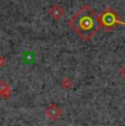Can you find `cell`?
Instances as JSON below:
<instances>
[{"label": "cell", "instance_id": "6da1fadb", "mask_svg": "<svg viewBox=\"0 0 125 126\" xmlns=\"http://www.w3.org/2000/svg\"><path fill=\"white\" fill-rule=\"evenodd\" d=\"M68 25L83 41H89L102 29L97 12L85 6L68 21Z\"/></svg>", "mask_w": 125, "mask_h": 126}, {"label": "cell", "instance_id": "7a4b0ae2", "mask_svg": "<svg viewBox=\"0 0 125 126\" xmlns=\"http://www.w3.org/2000/svg\"><path fill=\"white\" fill-rule=\"evenodd\" d=\"M99 20H100L102 29H104L107 32L112 31L117 24H123V25H125V22H123V21L120 19L117 12L113 8H111V7L107 8L100 14Z\"/></svg>", "mask_w": 125, "mask_h": 126}, {"label": "cell", "instance_id": "3957f363", "mask_svg": "<svg viewBox=\"0 0 125 126\" xmlns=\"http://www.w3.org/2000/svg\"><path fill=\"white\" fill-rule=\"evenodd\" d=\"M46 115L50 120H56L61 115V110H59V108L57 105H50L46 110Z\"/></svg>", "mask_w": 125, "mask_h": 126}, {"label": "cell", "instance_id": "277c9868", "mask_svg": "<svg viewBox=\"0 0 125 126\" xmlns=\"http://www.w3.org/2000/svg\"><path fill=\"white\" fill-rule=\"evenodd\" d=\"M62 9H59L58 7H56V8H54V9H52V11H50V14H52L53 16H54V18H56V19H59L61 18V16H62V13H64V12H58V11H61Z\"/></svg>", "mask_w": 125, "mask_h": 126}]
</instances>
